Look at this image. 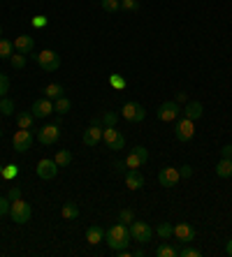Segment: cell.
<instances>
[{
	"mask_svg": "<svg viewBox=\"0 0 232 257\" xmlns=\"http://www.w3.org/2000/svg\"><path fill=\"white\" fill-rule=\"evenodd\" d=\"M100 118H102V127H109V125H116L119 114H116V111H102V114H100Z\"/></svg>",
	"mask_w": 232,
	"mask_h": 257,
	"instance_id": "1f68e13d",
	"label": "cell"
},
{
	"mask_svg": "<svg viewBox=\"0 0 232 257\" xmlns=\"http://www.w3.org/2000/svg\"><path fill=\"white\" fill-rule=\"evenodd\" d=\"M47 21H49V19L44 17V14H37V17H33L31 26H33V28H44V26H47Z\"/></svg>",
	"mask_w": 232,
	"mask_h": 257,
	"instance_id": "74e56055",
	"label": "cell"
},
{
	"mask_svg": "<svg viewBox=\"0 0 232 257\" xmlns=\"http://www.w3.org/2000/svg\"><path fill=\"white\" fill-rule=\"evenodd\" d=\"M174 236L181 243H190V241L195 239V229L190 227L188 222H179V225H174Z\"/></svg>",
	"mask_w": 232,
	"mask_h": 257,
	"instance_id": "5bb4252c",
	"label": "cell"
},
{
	"mask_svg": "<svg viewBox=\"0 0 232 257\" xmlns=\"http://www.w3.org/2000/svg\"><path fill=\"white\" fill-rule=\"evenodd\" d=\"M44 97H49V100H58V97L63 95V86L61 84H47L42 88Z\"/></svg>",
	"mask_w": 232,
	"mask_h": 257,
	"instance_id": "603a6c76",
	"label": "cell"
},
{
	"mask_svg": "<svg viewBox=\"0 0 232 257\" xmlns=\"http://www.w3.org/2000/svg\"><path fill=\"white\" fill-rule=\"evenodd\" d=\"M0 174H3V165H0Z\"/></svg>",
	"mask_w": 232,
	"mask_h": 257,
	"instance_id": "f907efd6",
	"label": "cell"
},
{
	"mask_svg": "<svg viewBox=\"0 0 232 257\" xmlns=\"http://www.w3.org/2000/svg\"><path fill=\"white\" fill-rule=\"evenodd\" d=\"M61 215L65 218V220H77L79 218V206L74 202H65L63 204V209H61Z\"/></svg>",
	"mask_w": 232,
	"mask_h": 257,
	"instance_id": "ffe728a7",
	"label": "cell"
},
{
	"mask_svg": "<svg viewBox=\"0 0 232 257\" xmlns=\"http://www.w3.org/2000/svg\"><path fill=\"white\" fill-rule=\"evenodd\" d=\"M10 63H12V67H14V70H24V67H26V63H28V60H26V54H19V51H17V54H12V56H10Z\"/></svg>",
	"mask_w": 232,
	"mask_h": 257,
	"instance_id": "f546056e",
	"label": "cell"
},
{
	"mask_svg": "<svg viewBox=\"0 0 232 257\" xmlns=\"http://www.w3.org/2000/svg\"><path fill=\"white\" fill-rule=\"evenodd\" d=\"M10 215H12V220L17 222V225H26L33 215L31 204L24 202V199H14L12 206H10Z\"/></svg>",
	"mask_w": 232,
	"mask_h": 257,
	"instance_id": "3957f363",
	"label": "cell"
},
{
	"mask_svg": "<svg viewBox=\"0 0 232 257\" xmlns=\"http://www.w3.org/2000/svg\"><path fill=\"white\" fill-rule=\"evenodd\" d=\"M86 241H88L91 245L102 243V241H104V229H102V227H98V225L88 227V229H86Z\"/></svg>",
	"mask_w": 232,
	"mask_h": 257,
	"instance_id": "d6986e66",
	"label": "cell"
},
{
	"mask_svg": "<svg viewBox=\"0 0 232 257\" xmlns=\"http://www.w3.org/2000/svg\"><path fill=\"white\" fill-rule=\"evenodd\" d=\"M91 125L102 127V118H100V116H93V118H91Z\"/></svg>",
	"mask_w": 232,
	"mask_h": 257,
	"instance_id": "7dc6e473",
	"label": "cell"
},
{
	"mask_svg": "<svg viewBox=\"0 0 232 257\" xmlns=\"http://www.w3.org/2000/svg\"><path fill=\"white\" fill-rule=\"evenodd\" d=\"M10 206H12V202H10V199H7V197H0V218L10 213Z\"/></svg>",
	"mask_w": 232,
	"mask_h": 257,
	"instance_id": "60d3db41",
	"label": "cell"
},
{
	"mask_svg": "<svg viewBox=\"0 0 232 257\" xmlns=\"http://www.w3.org/2000/svg\"><path fill=\"white\" fill-rule=\"evenodd\" d=\"M0 37H3V28H0Z\"/></svg>",
	"mask_w": 232,
	"mask_h": 257,
	"instance_id": "816d5d0a",
	"label": "cell"
},
{
	"mask_svg": "<svg viewBox=\"0 0 232 257\" xmlns=\"http://www.w3.org/2000/svg\"><path fill=\"white\" fill-rule=\"evenodd\" d=\"M181 114L186 116V118H190V120H197V118H202V114H204V107H202V102L190 100L188 104L181 109Z\"/></svg>",
	"mask_w": 232,
	"mask_h": 257,
	"instance_id": "2e32d148",
	"label": "cell"
},
{
	"mask_svg": "<svg viewBox=\"0 0 232 257\" xmlns=\"http://www.w3.org/2000/svg\"><path fill=\"white\" fill-rule=\"evenodd\" d=\"M126 165H128V169H137V167H142V160H140V156L137 153H130L128 158H126Z\"/></svg>",
	"mask_w": 232,
	"mask_h": 257,
	"instance_id": "d590c367",
	"label": "cell"
},
{
	"mask_svg": "<svg viewBox=\"0 0 232 257\" xmlns=\"http://www.w3.org/2000/svg\"><path fill=\"white\" fill-rule=\"evenodd\" d=\"M135 153H137V156H140V160H142V165H144V162L149 160V151L144 149V146H135Z\"/></svg>",
	"mask_w": 232,
	"mask_h": 257,
	"instance_id": "7bdbcfd3",
	"label": "cell"
},
{
	"mask_svg": "<svg viewBox=\"0 0 232 257\" xmlns=\"http://www.w3.org/2000/svg\"><path fill=\"white\" fill-rule=\"evenodd\" d=\"M181 181V176H179V169L177 167H163L158 172V183L163 188H174Z\"/></svg>",
	"mask_w": 232,
	"mask_h": 257,
	"instance_id": "8fae6325",
	"label": "cell"
},
{
	"mask_svg": "<svg viewBox=\"0 0 232 257\" xmlns=\"http://www.w3.org/2000/svg\"><path fill=\"white\" fill-rule=\"evenodd\" d=\"M111 169H114L116 174H126L128 172V165H126V160H116L114 165H111Z\"/></svg>",
	"mask_w": 232,
	"mask_h": 257,
	"instance_id": "b9f144b4",
	"label": "cell"
},
{
	"mask_svg": "<svg viewBox=\"0 0 232 257\" xmlns=\"http://www.w3.org/2000/svg\"><path fill=\"white\" fill-rule=\"evenodd\" d=\"M220 156L227 158V160H232V144H227V146H223V149H220Z\"/></svg>",
	"mask_w": 232,
	"mask_h": 257,
	"instance_id": "bcb514c9",
	"label": "cell"
},
{
	"mask_svg": "<svg viewBox=\"0 0 232 257\" xmlns=\"http://www.w3.org/2000/svg\"><path fill=\"white\" fill-rule=\"evenodd\" d=\"M177 255H179V250L170 243H160L156 248V257H177Z\"/></svg>",
	"mask_w": 232,
	"mask_h": 257,
	"instance_id": "d4e9b609",
	"label": "cell"
},
{
	"mask_svg": "<svg viewBox=\"0 0 232 257\" xmlns=\"http://www.w3.org/2000/svg\"><path fill=\"white\" fill-rule=\"evenodd\" d=\"M0 114H5V116H12L14 114V102L10 100V97H0Z\"/></svg>",
	"mask_w": 232,
	"mask_h": 257,
	"instance_id": "4dcf8cb0",
	"label": "cell"
},
{
	"mask_svg": "<svg viewBox=\"0 0 232 257\" xmlns=\"http://www.w3.org/2000/svg\"><path fill=\"white\" fill-rule=\"evenodd\" d=\"M0 176H3L5 181L17 179V176H19V165H14V162H12V165H7V167L3 169V174H0Z\"/></svg>",
	"mask_w": 232,
	"mask_h": 257,
	"instance_id": "d6a6232c",
	"label": "cell"
},
{
	"mask_svg": "<svg viewBox=\"0 0 232 257\" xmlns=\"http://www.w3.org/2000/svg\"><path fill=\"white\" fill-rule=\"evenodd\" d=\"M109 86L116 90H123L126 86H128V81H126V77L123 74H109Z\"/></svg>",
	"mask_w": 232,
	"mask_h": 257,
	"instance_id": "f1b7e54d",
	"label": "cell"
},
{
	"mask_svg": "<svg viewBox=\"0 0 232 257\" xmlns=\"http://www.w3.org/2000/svg\"><path fill=\"white\" fill-rule=\"evenodd\" d=\"M35 63L42 67L44 72H56V70H61V56L56 54L54 49H42V51L35 56Z\"/></svg>",
	"mask_w": 232,
	"mask_h": 257,
	"instance_id": "7a4b0ae2",
	"label": "cell"
},
{
	"mask_svg": "<svg viewBox=\"0 0 232 257\" xmlns=\"http://www.w3.org/2000/svg\"><path fill=\"white\" fill-rule=\"evenodd\" d=\"M70 109H72V102L67 100V97H58V100H56V104H54V111H58V114H67V111H70Z\"/></svg>",
	"mask_w": 232,
	"mask_h": 257,
	"instance_id": "4316f807",
	"label": "cell"
},
{
	"mask_svg": "<svg viewBox=\"0 0 232 257\" xmlns=\"http://www.w3.org/2000/svg\"><path fill=\"white\" fill-rule=\"evenodd\" d=\"M51 111H54V104H51L49 97H40V100L33 102V107H31V114L35 118H47Z\"/></svg>",
	"mask_w": 232,
	"mask_h": 257,
	"instance_id": "7c38bea8",
	"label": "cell"
},
{
	"mask_svg": "<svg viewBox=\"0 0 232 257\" xmlns=\"http://www.w3.org/2000/svg\"><path fill=\"white\" fill-rule=\"evenodd\" d=\"M14 54V42L5 40V37H0V58H10Z\"/></svg>",
	"mask_w": 232,
	"mask_h": 257,
	"instance_id": "83f0119b",
	"label": "cell"
},
{
	"mask_svg": "<svg viewBox=\"0 0 232 257\" xmlns=\"http://www.w3.org/2000/svg\"><path fill=\"white\" fill-rule=\"evenodd\" d=\"M81 142H84L86 146H98V144L102 142V127L91 125L88 130H84V135H81Z\"/></svg>",
	"mask_w": 232,
	"mask_h": 257,
	"instance_id": "9a60e30c",
	"label": "cell"
},
{
	"mask_svg": "<svg viewBox=\"0 0 232 257\" xmlns=\"http://www.w3.org/2000/svg\"><path fill=\"white\" fill-rule=\"evenodd\" d=\"M7 90H10V77H7V74H0V97L5 95Z\"/></svg>",
	"mask_w": 232,
	"mask_h": 257,
	"instance_id": "ab89813d",
	"label": "cell"
},
{
	"mask_svg": "<svg viewBox=\"0 0 232 257\" xmlns=\"http://www.w3.org/2000/svg\"><path fill=\"white\" fill-rule=\"evenodd\" d=\"M174 135H177L179 142H190V139L195 137V125H193V120L190 118H177V125H174Z\"/></svg>",
	"mask_w": 232,
	"mask_h": 257,
	"instance_id": "9c48e42d",
	"label": "cell"
},
{
	"mask_svg": "<svg viewBox=\"0 0 232 257\" xmlns=\"http://www.w3.org/2000/svg\"><path fill=\"white\" fill-rule=\"evenodd\" d=\"M12 146H14L17 153H26V151L33 146V132L19 127V130L14 132V137H12Z\"/></svg>",
	"mask_w": 232,
	"mask_h": 257,
	"instance_id": "30bf717a",
	"label": "cell"
},
{
	"mask_svg": "<svg viewBox=\"0 0 232 257\" xmlns=\"http://www.w3.org/2000/svg\"><path fill=\"white\" fill-rule=\"evenodd\" d=\"M130 234L137 243H149L153 239V229L149 222H142V220H133L130 222Z\"/></svg>",
	"mask_w": 232,
	"mask_h": 257,
	"instance_id": "8992f818",
	"label": "cell"
},
{
	"mask_svg": "<svg viewBox=\"0 0 232 257\" xmlns=\"http://www.w3.org/2000/svg\"><path fill=\"white\" fill-rule=\"evenodd\" d=\"M225 252L232 257V239H227V243H225Z\"/></svg>",
	"mask_w": 232,
	"mask_h": 257,
	"instance_id": "681fc988",
	"label": "cell"
},
{
	"mask_svg": "<svg viewBox=\"0 0 232 257\" xmlns=\"http://www.w3.org/2000/svg\"><path fill=\"white\" fill-rule=\"evenodd\" d=\"M216 174H218L220 179H230V176H232V160L220 158V162L216 165Z\"/></svg>",
	"mask_w": 232,
	"mask_h": 257,
	"instance_id": "7402d4cb",
	"label": "cell"
},
{
	"mask_svg": "<svg viewBox=\"0 0 232 257\" xmlns=\"http://www.w3.org/2000/svg\"><path fill=\"white\" fill-rule=\"evenodd\" d=\"M179 176H181V179H190V176H193V167H190V165H183V167L179 169Z\"/></svg>",
	"mask_w": 232,
	"mask_h": 257,
	"instance_id": "ee69618b",
	"label": "cell"
},
{
	"mask_svg": "<svg viewBox=\"0 0 232 257\" xmlns=\"http://www.w3.org/2000/svg\"><path fill=\"white\" fill-rule=\"evenodd\" d=\"M174 102H186V93H183V90H181V93H177V97H174Z\"/></svg>",
	"mask_w": 232,
	"mask_h": 257,
	"instance_id": "c3c4849f",
	"label": "cell"
},
{
	"mask_svg": "<svg viewBox=\"0 0 232 257\" xmlns=\"http://www.w3.org/2000/svg\"><path fill=\"white\" fill-rule=\"evenodd\" d=\"M121 116L130 123H142V120L147 118V109L142 107L140 102H126L121 107Z\"/></svg>",
	"mask_w": 232,
	"mask_h": 257,
	"instance_id": "277c9868",
	"label": "cell"
},
{
	"mask_svg": "<svg viewBox=\"0 0 232 257\" xmlns=\"http://www.w3.org/2000/svg\"><path fill=\"white\" fill-rule=\"evenodd\" d=\"M156 114H158L160 120H165V123H172V120H177L179 116H181V107H179V102L167 100V102H163V104H160Z\"/></svg>",
	"mask_w": 232,
	"mask_h": 257,
	"instance_id": "52a82bcc",
	"label": "cell"
},
{
	"mask_svg": "<svg viewBox=\"0 0 232 257\" xmlns=\"http://www.w3.org/2000/svg\"><path fill=\"white\" fill-rule=\"evenodd\" d=\"M7 199H10V202H14V199H21V190H19L17 186L10 188V192H7Z\"/></svg>",
	"mask_w": 232,
	"mask_h": 257,
	"instance_id": "f6af8a7d",
	"label": "cell"
},
{
	"mask_svg": "<svg viewBox=\"0 0 232 257\" xmlns=\"http://www.w3.org/2000/svg\"><path fill=\"white\" fill-rule=\"evenodd\" d=\"M56 174H58L56 160H40L37 162V176H40V179L51 181V179H56Z\"/></svg>",
	"mask_w": 232,
	"mask_h": 257,
	"instance_id": "4fadbf2b",
	"label": "cell"
},
{
	"mask_svg": "<svg viewBox=\"0 0 232 257\" xmlns=\"http://www.w3.org/2000/svg\"><path fill=\"white\" fill-rule=\"evenodd\" d=\"M179 255L181 257H202V250H197V248H183V250H179Z\"/></svg>",
	"mask_w": 232,
	"mask_h": 257,
	"instance_id": "f35d334b",
	"label": "cell"
},
{
	"mask_svg": "<svg viewBox=\"0 0 232 257\" xmlns=\"http://www.w3.org/2000/svg\"><path fill=\"white\" fill-rule=\"evenodd\" d=\"M102 142L107 144V149H111V151H121L123 146H126V137L116 130V125L102 127Z\"/></svg>",
	"mask_w": 232,
	"mask_h": 257,
	"instance_id": "5b68a950",
	"label": "cell"
},
{
	"mask_svg": "<svg viewBox=\"0 0 232 257\" xmlns=\"http://www.w3.org/2000/svg\"><path fill=\"white\" fill-rule=\"evenodd\" d=\"M133 220H135V213L130 209H121V211H119V222H123V225H130Z\"/></svg>",
	"mask_w": 232,
	"mask_h": 257,
	"instance_id": "e575fe53",
	"label": "cell"
},
{
	"mask_svg": "<svg viewBox=\"0 0 232 257\" xmlns=\"http://www.w3.org/2000/svg\"><path fill=\"white\" fill-rule=\"evenodd\" d=\"M104 12H119L121 10V0H100Z\"/></svg>",
	"mask_w": 232,
	"mask_h": 257,
	"instance_id": "836d02e7",
	"label": "cell"
},
{
	"mask_svg": "<svg viewBox=\"0 0 232 257\" xmlns=\"http://www.w3.org/2000/svg\"><path fill=\"white\" fill-rule=\"evenodd\" d=\"M61 137V123H51V125H44L42 130H37V139L44 146H54Z\"/></svg>",
	"mask_w": 232,
	"mask_h": 257,
	"instance_id": "ba28073f",
	"label": "cell"
},
{
	"mask_svg": "<svg viewBox=\"0 0 232 257\" xmlns=\"http://www.w3.org/2000/svg\"><path fill=\"white\" fill-rule=\"evenodd\" d=\"M104 241L111 250H123L128 248V243L133 241V234H130V225H123V222H116L114 227H109L104 232Z\"/></svg>",
	"mask_w": 232,
	"mask_h": 257,
	"instance_id": "6da1fadb",
	"label": "cell"
},
{
	"mask_svg": "<svg viewBox=\"0 0 232 257\" xmlns=\"http://www.w3.org/2000/svg\"><path fill=\"white\" fill-rule=\"evenodd\" d=\"M123 176H126V186H128L130 190H142V188H144V176H142L137 169H128Z\"/></svg>",
	"mask_w": 232,
	"mask_h": 257,
	"instance_id": "e0dca14e",
	"label": "cell"
},
{
	"mask_svg": "<svg viewBox=\"0 0 232 257\" xmlns=\"http://www.w3.org/2000/svg\"><path fill=\"white\" fill-rule=\"evenodd\" d=\"M121 10L137 12V10H140V0H121Z\"/></svg>",
	"mask_w": 232,
	"mask_h": 257,
	"instance_id": "8d00e7d4",
	"label": "cell"
},
{
	"mask_svg": "<svg viewBox=\"0 0 232 257\" xmlns=\"http://www.w3.org/2000/svg\"><path fill=\"white\" fill-rule=\"evenodd\" d=\"M54 160H56V165H58V167H67V165L72 162V153H70L67 149H58V153H56Z\"/></svg>",
	"mask_w": 232,
	"mask_h": 257,
	"instance_id": "cb8c5ba5",
	"label": "cell"
},
{
	"mask_svg": "<svg viewBox=\"0 0 232 257\" xmlns=\"http://www.w3.org/2000/svg\"><path fill=\"white\" fill-rule=\"evenodd\" d=\"M33 47H35V40H33L31 35H19L17 40H14V49H17L19 54H31Z\"/></svg>",
	"mask_w": 232,
	"mask_h": 257,
	"instance_id": "ac0fdd59",
	"label": "cell"
},
{
	"mask_svg": "<svg viewBox=\"0 0 232 257\" xmlns=\"http://www.w3.org/2000/svg\"><path fill=\"white\" fill-rule=\"evenodd\" d=\"M156 234H158L160 239H172V234H174V227H172V222H160L158 227H156Z\"/></svg>",
	"mask_w": 232,
	"mask_h": 257,
	"instance_id": "484cf974",
	"label": "cell"
},
{
	"mask_svg": "<svg viewBox=\"0 0 232 257\" xmlns=\"http://www.w3.org/2000/svg\"><path fill=\"white\" fill-rule=\"evenodd\" d=\"M0 137H3V130H0Z\"/></svg>",
	"mask_w": 232,
	"mask_h": 257,
	"instance_id": "f5cc1de1",
	"label": "cell"
},
{
	"mask_svg": "<svg viewBox=\"0 0 232 257\" xmlns=\"http://www.w3.org/2000/svg\"><path fill=\"white\" fill-rule=\"evenodd\" d=\"M33 120H35V116H33L31 111H19L17 114V125L21 127V130H31Z\"/></svg>",
	"mask_w": 232,
	"mask_h": 257,
	"instance_id": "44dd1931",
	"label": "cell"
}]
</instances>
